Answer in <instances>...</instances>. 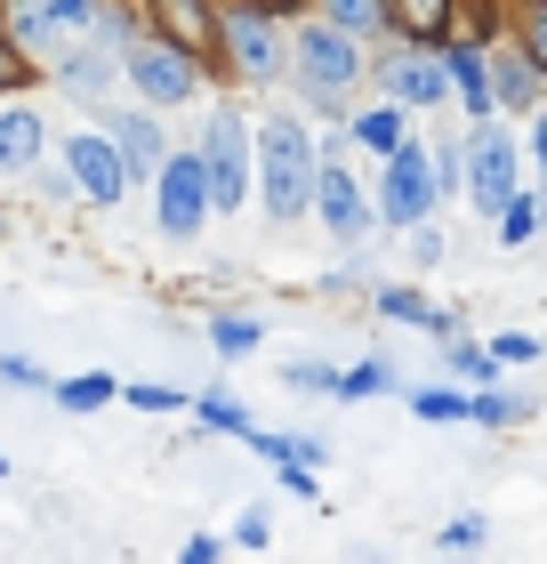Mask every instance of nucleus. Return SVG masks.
<instances>
[{
    "label": "nucleus",
    "mask_w": 547,
    "mask_h": 564,
    "mask_svg": "<svg viewBox=\"0 0 547 564\" xmlns=\"http://www.w3.org/2000/svg\"><path fill=\"white\" fill-rule=\"evenodd\" d=\"M258 194H266V218H298L315 202V145H306L298 121H266V138H258Z\"/></svg>",
    "instance_id": "nucleus-1"
},
{
    "label": "nucleus",
    "mask_w": 547,
    "mask_h": 564,
    "mask_svg": "<svg viewBox=\"0 0 547 564\" xmlns=\"http://www.w3.org/2000/svg\"><path fill=\"white\" fill-rule=\"evenodd\" d=\"M153 177H162V226H169L177 242H194V235H201V218L218 210V202H210V170H201V153H162V170H153Z\"/></svg>",
    "instance_id": "nucleus-2"
},
{
    "label": "nucleus",
    "mask_w": 547,
    "mask_h": 564,
    "mask_svg": "<svg viewBox=\"0 0 547 564\" xmlns=\"http://www.w3.org/2000/svg\"><path fill=\"white\" fill-rule=\"evenodd\" d=\"M298 82H306V97H338L362 73V57H354V41L347 33H330V24H315V33H298Z\"/></svg>",
    "instance_id": "nucleus-3"
},
{
    "label": "nucleus",
    "mask_w": 547,
    "mask_h": 564,
    "mask_svg": "<svg viewBox=\"0 0 547 564\" xmlns=\"http://www.w3.org/2000/svg\"><path fill=\"white\" fill-rule=\"evenodd\" d=\"M427 202H435L427 153H419V145H395V153H386V177H379V210H386V226H419Z\"/></svg>",
    "instance_id": "nucleus-4"
},
{
    "label": "nucleus",
    "mask_w": 547,
    "mask_h": 564,
    "mask_svg": "<svg viewBox=\"0 0 547 564\" xmlns=\"http://www.w3.org/2000/svg\"><path fill=\"white\" fill-rule=\"evenodd\" d=\"M201 170H210V202H218V210L250 202V153H242V121H233V113L210 121V162H201Z\"/></svg>",
    "instance_id": "nucleus-5"
},
{
    "label": "nucleus",
    "mask_w": 547,
    "mask_h": 564,
    "mask_svg": "<svg viewBox=\"0 0 547 564\" xmlns=\"http://www.w3.org/2000/svg\"><path fill=\"white\" fill-rule=\"evenodd\" d=\"M65 170H73V186H81L89 202H121V186H129L113 138H73V145H65Z\"/></svg>",
    "instance_id": "nucleus-6"
},
{
    "label": "nucleus",
    "mask_w": 547,
    "mask_h": 564,
    "mask_svg": "<svg viewBox=\"0 0 547 564\" xmlns=\"http://www.w3.org/2000/svg\"><path fill=\"white\" fill-rule=\"evenodd\" d=\"M121 73L153 97V106H177V97L194 89V65L177 57V48H121Z\"/></svg>",
    "instance_id": "nucleus-7"
},
{
    "label": "nucleus",
    "mask_w": 547,
    "mask_h": 564,
    "mask_svg": "<svg viewBox=\"0 0 547 564\" xmlns=\"http://www.w3.org/2000/svg\"><path fill=\"white\" fill-rule=\"evenodd\" d=\"M467 194L483 202V210H507V194H515V153L507 138H475V153H467Z\"/></svg>",
    "instance_id": "nucleus-8"
},
{
    "label": "nucleus",
    "mask_w": 547,
    "mask_h": 564,
    "mask_svg": "<svg viewBox=\"0 0 547 564\" xmlns=\"http://www.w3.org/2000/svg\"><path fill=\"white\" fill-rule=\"evenodd\" d=\"M315 202H322V218H330V235L338 242H362V235H371V210H362V194H354V177L347 170H315Z\"/></svg>",
    "instance_id": "nucleus-9"
},
{
    "label": "nucleus",
    "mask_w": 547,
    "mask_h": 564,
    "mask_svg": "<svg viewBox=\"0 0 547 564\" xmlns=\"http://www.w3.org/2000/svg\"><path fill=\"white\" fill-rule=\"evenodd\" d=\"M226 33H233V57H242V73H250V82H274V73L291 65V57H282V41H274V24H266V17H250V9H242V17L226 24Z\"/></svg>",
    "instance_id": "nucleus-10"
},
{
    "label": "nucleus",
    "mask_w": 547,
    "mask_h": 564,
    "mask_svg": "<svg viewBox=\"0 0 547 564\" xmlns=\"http://www.w3.org/2000/svg\"><path fill=\"white\" fill-rule=\"evenodd\" d=\"M106 130H113V145H121V170H129V177H153V170H162V130H153L145 113H113Z\"/></svg>",
    "instance_id": "nucleus-11"
},
{
    "label": "nucleus",
    "mask_w": 547,
    "mask_h": 564,
    "mask_svg": "<svg viewBox=\"0 0 547 564\" xmlns=\"http://www.w3.org/2000/svg\"><path fill=\"white\" fill-rule=\"evenodd\" d=\"M386 89H395L403 106H435V97H442V73H435L427 57H395V65H386Z\"/></svg>",
    "instance_id": "nucleus-12"
},
{
    "label": "nucleus",
    "mask_w": 547,
    "mask_h": 564,
    "mask_svg": "<svg viewBox=\"0 0 547 564\" xmlns=\"http://www.w3.org/2000/svg\"><path fill=\"white\" fill-rule=\"evenodd\" d=\"M41 153V121L33 113H0V170H24Z\"/></svg>",
    "instance_id": "nucleus-13"
},
{
    "label": "nucleus",
    "mask_w": 547,
    "mask_h": 564,
    "mask_svg": "<svg viewBox=\"0 0 547 564\" xmlns=\"http://www.w3.org/2000/svg\"><path fill=\"white\" fill-rule=\"evenodd\" d=\"M9 24L24 48H57V9H41V0H9Z\"/></svg>",
    "instance_id": "nucleus-14"
},
{
    "label": "nucleus",
    "mask_w": 547,
    "mask_h": 564,
    "mask_svg": "<svg viewBox=\"0 0 547 564\" xmlns=\"http://www.w3.org/2000/svg\"><path fill=\"white\" fill-rule=\"evenodd\" d=\"M451 82H459V97H467V113H483L491 73H483V57H475V48H451Z\"/></svg>",
    "instance_id": "nucleus-15"
},
{
    "label": "nucleus",
    "mask_w": 547,
    "mask_h": 564,
    "mask_svg": "<svg viewBox=\"0 0 547 564\" xmlns=\"http://www.w3.org/2000/svg\"><path fill=\"white\" fill-rule=\"evenodd\" d=\"M113 65H121V57H97V48H81V57H65V82L81 89V97H97V89L113 82Z\"/></svg>",
    "instance_id": "nucleus-16"
},
{
    "label": "nucleus",
    "mask_w": 547,
    "mask_h": 564,
    "mask_svg": "<svg viewBox=\"0 0 547 564\" xmlns=\"http://www.w3.org/2000/svg\"><path fill=\"white\" fill-rule=\"evenodd\" d=\"M379 306H386L395 323H427V330H451V315H435V306H427L419 291H379Z\"/></svg>",
    "instance_id": "nucleus-17"
},
{
    "label": "nucleus",
    "mask_w": 547,
    "mask_h": 564,
    "mask_svg": "<svg viewBox=\"0 0 547 564\" xmlns=\"http://www.w3.org/2000/svg\"><path fill=\"white\" fill-rule=\"evenodd\" d=\"M362 145H371V153H395V145H403V113H362Z\"/></svg>",
    "instance_id": "nucleus-18"
},
{
    "label": "nucleus",
    "mask_w": 547,
    "mask_h": 564,
    "mask_svg": "<svg viewBox=\"0 0 547 564\" xmlns=\"http://www.w3.org/2000/svg\"><path fill=\"white\" fill-rule=\"evenodd\" d=\"M386 388H395V371H386V364H362V371L338 379V395H386Z\"/></svg>",
    "instance_id": "nucleus-19"
},
{
    "label": "nucleus",
    "mask_w": 547,
    "mask_h": 564,
    "mask_svg": "<svg viewBox=\"0 0 547 564\" xmlns=\"http://www.w3.org/2000/svg\"><path fill=\"white\" fill-rule=\"evenodd\" d=\"M201 420L226 427V435H250V412H242V403H226V395H201Z\"/></svg>",
    "instance_id": "nucleus-20"
},
{
    "label": "nucleus",
    "mask_w": 547,
    "mask_h": 564,
    "mask_svg": "<svg viewBox=\"0 0 547 564\" xmlns=\"http://www.w3.org/2000/svg\"><path fill=\"white\" fill-rule=\"evenodd\" d=\"M419 420H467V395H451V388H427V395H419Z\"/></svg>",
    "instance_id": "nucleus-21"
},
{
    "label": "nucleus",
    "mask_w": 547,
    "mask_h": 564,
    "mask_svg": "<svg viewBox=\"0 0 547 564\" xmlns=\"http://www.w3.org/2000/svg\"><path fill=\"white\" fill-rule=\"evenodd\" d=\"M500 218H507V242H532V235H539V210H532V202H515V194H507Z\"/></svg>",
    "instance_id": "nucleus-22"
},
{
    "label": "nucleus",
    "mask_w": 547,
    "mask_h": 564,
    "mask_svg": "<svg viewBox=\"0 0 547 564\" xmlns=\"http://www.w3.org/2000/svg\"><path fill=\"white\" fill-rule=\"evenodd\" d=\"M65 403H73V412H97V403H106L113 388H106V379H73V388H57Z\"/></svg>",
    "instance_id": "nucleus-23"
},
{
    "label": "nucleus",
    "mask_w": 547,
    "mask_h": 564,
    "mask_svg": "<svg viewBox=\"0 0 547 564\" xmlns=\"http://www.w3.org/2000/svg\"><path fill=\"white\" fill-rule=\"evenodd\" d=\"M451 371H467V379H500V355H483V347H459V355H451Z\"/></svg>",
    "instance_id": "nucleus-24"
},
{
    "label": "nucleus",
    "mask_w": 547,
    "mask_h": 564,
    "mask_svg": "<svg viewBox=\"0 0 547 564\" xmlns=\"http://www.w3.org/2000/svg\"><path fill=\"white\" fill-rule=\"evenodd\" d=\"M500 97H507V106H524V97H532V73H524V65H500Z\"/></svg>",
    "instance_id": "nucleus-25"
},
{
    "label": "nucleus",
    "mask_w": 547,
    "mask_h": 564,
    "mask_svg": "<svg viewBox=\"0 0 547 564\" xmlns=\"http://www.w3.org/2000/svg\"><path fill=\"white\" fill-rule=\"evenodd\" d=\"M491 355H500V364H532V355H539V339H524V330H507V339L491 347Z\"/></svg>",
    "instance_id": "nucleus-26"
},
{
    "label": "nucleus",
    "mask_w": 547,
    "mask_h": 564,
    "mask_svg": "<svg viewBox=\"0 0 547 564\" xmlns=\"http://www.w3.org/2000/svg\"><path fill=\"white\" fill-rule=\"evenodd\" d=\"M218 347H258V323H242V315H226V323H218Z\"/></svg>",
    "instance_id": "nucleus-27"
},
{
    "label": "nucleus",
    "mask_w": 547,
    "mask_h": 564,
    "mask_svg": "<svg viewBox=\"0 0 547 564\" xmlns=\"http://www.w3.org/2000/svg\"><path fill=\"white\" fill-rule=\"evenodd\" d=\"M483 541V524L475 517H459V524H442V549H475Z\"/></svg>",
    "instance_id": "nucleus-28"
},
{
    "label": "nucleus",
    "mask_w": 547,
    "mask_h": 564,
    "mask_svg": "<svg viewBox=\"0 0 547 564\" xmlns=\"http://www.w3.org/2000/svg\"><path fill=\"white\" fill-rule=\"evenodd\" d=\"M330 9H338V24H371V17H379V0H330Z\"/></svg>",
    "instance_id": "nucleus-29"
},
{
    "label": "nucleus",
    "mask_w": 547,
    "mask_h": 564,
    "mask_svg": "<svg viewBox=\"0 0 547 564\" xmlns=\"http://www.w3.org/2000/svg\"><path fill=\"white\" fill-rule=\"evenodd\" d=\"M0 371H9L17 388H41V364H33V355H9V364H0Z\"/></svg>",
    "instance_id": "nucleus-30"
},
{
    "label": "nucleus",
    "mask_w": 547,
    "mask_h": 564,
    "mask_svg": "<svg viewBox=\"0 0 547 564\" xmlns=\"http://www.w3.org/2000/svg\"><path fill=\"white\" fill-rule=\"evenodd\" d=\"M129 403H138V412H169L177 395H169V388H129Z\"/></svg>",
    "instance_id": "nucleus-31"
},
{
    "label": "nucleus",
    "mask_w": 547,
    "mask_h": 564,
    "mask_svg": "<svg viewBox=\"0 0 547 564\" xmlns=\"http://www.w3.org/2000/svg\"><path fill=\"white\" fill-rule=\"evenodd\" d=\"M403 17L419 24V33H427V24H442V0H403Z\"/></svg>",
    "instance_id": "nucleus-32"
},
{
    "label": "nucleus",
    "mask_w": 547,
    "mask_h": 564,
    "mask_svg": "<svg viewBox=\"0 0 547 564\" xmlns=\"http://www.w3.org/2000/svg\"><path fill=\"white\" fill-rule=\"evenodd\" d=\"M48 9H57L65 24H89V17H97V0H48Z\"/></svg>",
    "instance_id": "nucleus-33"
},
{
    "label": "nucleus",
    "mask_w": 547,
    "mask_h": 564,
    "mask_svg": "<svg viewBox=\"0 0 547 564\" xmlns=\"http://www.w3.org/2000/svg\"><path fill=\"white\" fill-rule=\"evenodd\" d=\"M532 41H539V65H547V9L532 17Z\"/></svg>",
    "instance_id": "nucleus-34"
},
{
    "label": "nucleus",
    "mask_w": 547,
    "mask_h": 564,
    "mask_svg": "<svg viewBox=\"0 0 547 564\" xmlns=\"http://www.w3.org/2000/svg\"><path fill=\"white\" fill-rule=\"evenodd\" d=\"M9 73H17V57H9V48H0V82H9Z\"/></svg>",
    "instance_id": "nucleus-35"
},
{
    "label": "nucleus",
    "mask_w": 547,
    "mask_h": 564,
    "mask_svg": "<svg viewBox=\"0 0 547 564\" xmlns=\"http://www.w3.org/2000/svg\"><path fill=\"white\" fill-rule=\"evenodd\" d=\"M539 162H547V113H539Z\"/></svg>",
    "instance_id": "nucleus-36"
},
{
    "label": "nucleus",
    "mask_w": 547,
    "mask_h": 564,
    "mask_svg": "<svg viewBox=\"0 0 547 564\" xmlns=\"http://www.w3.org/2000/svg\"><path fill=\"white\" fill-rule=\"evenodd\" d=\"M0 476H9V459H0Z\"/></svg>",
    "instance_id": "nucleus-37"
}]
</instances>
